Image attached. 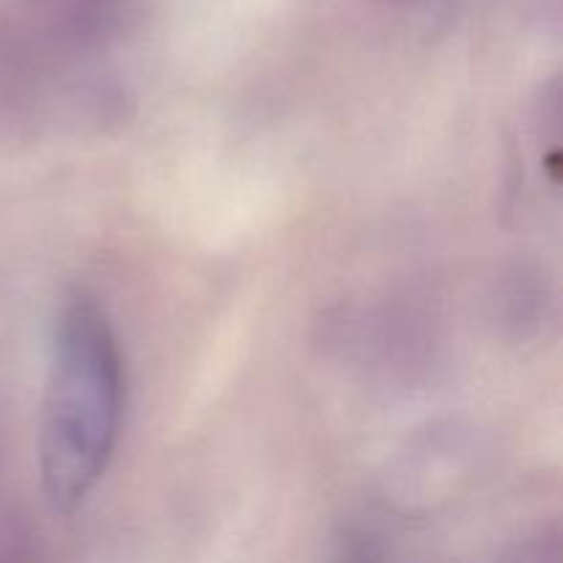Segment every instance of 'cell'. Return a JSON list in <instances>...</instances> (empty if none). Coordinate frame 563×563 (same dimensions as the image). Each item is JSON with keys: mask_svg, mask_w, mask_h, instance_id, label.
Listing matches in <instances>:
<instances>
[{"mask_svg": "<svg viewBox=\"0 0 563 563\" xmlns=\"http://www.w3.org/2000/svg\"><path fill=\"white\" fill-rule=\"evenodd\" d=\"M124 416V372L108 317L75 295L55 322L38 423V471L58 515L80 509L113 456Z\"/></svg>", "mask_w": 563, "mask_h": 563, "instance_id": "cell-1", "label": "cell"}]
</instances>
